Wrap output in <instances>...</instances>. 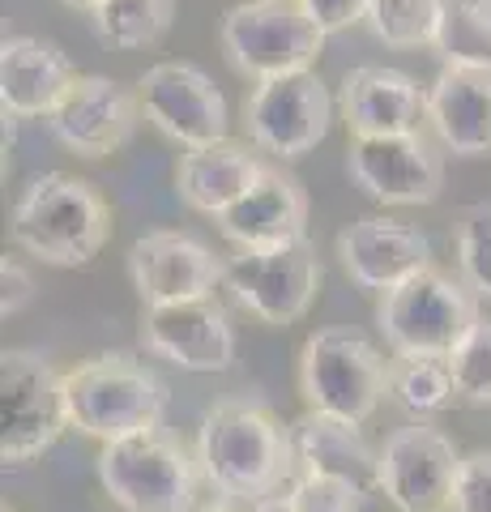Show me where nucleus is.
<instances>
[{"label": "nucleus", "instance_id": "obj_32", "mask_svg": "<svg viewBox=\"0 0 491 512\" xmlns=\"http://www.w3.org/2000/svg\"><path fill=\"white\" fill-rule=\"evenodd\" d=\"M304 13L325 30V35H338V30H351L355 22H368V0H299Z\"/></svg>", "mask_w": 491, "mask_h": 512}, {"label": "nucleus", "instance_id": "obj_29", "mask_svg": "<svg viewBox=\"0 0 491 512\" xmlns=\"http://www.w3.org/2000/svg\"><path fill=\"white\" fill-rule=\"evenodd\" d=\"M449 367H453L457 397L470 406L491 410V325L487 320H479V325L470 329V338L453 350Z\"/></svg>", "mask_w": 491, "mask_h": 512}, {"label": "nucleus", "instance_id": "obj_18", "mask_svg": "<svg viewBox=\"0 0 491 512\" xmlns=\"http://www.w3.org/2000/svg\"><path fill=\"white\" fill-rule=\"evenodd\" d=\"M338 256L355 286L385 295L432 265V244H427L423 231L406 227V222L359 218L338 235Z\"/></svg>", "mask_w": 491, "mask_h": 512}, {"label": "nucleus", "instance_id": "obj_1", "mask_svg": "<svg viewBox=\"0 0 491 512\" xmlns=\"http://www.w3.org/2000/svg\"><path fill=\"white\" fill-rule=\"evenodd\" d=\"M197 461L205 483L223 500L257 504L291 478L295 440L269 406L231 397V402H218L205 414L197 436Z\"/></svg>", "mask_w": 491, "mask_h": 512}, {"label": "nucleus", "instance_id": "obj_14", "mask_svg": "<svg viewBox=\"0 0 491 512\" xmlns=\"http://www.w3.org/2000/svg\"><path fill=\"white\" fill-rule=\"evenodd\" d=\"M141 342L150 355L176 363L184 372H227L235 359L227 312L214 295L141 308Z\"/></svg>", "mask_w": 491, "mask_h": 512}, {"label": "nucleus", "instance_id": "obj_7", "mask_svg": "<svg viewBox=\"0 0 491 512\" xmlns=\"http://www.w3.org/2000/svg\"><path fill=\"white\" fill-rule=\"evenodd\" d=\"M218 39L235 73L269 82L282 73L312 69L329 35L308 18L299 0H240L227 9Z\"/></svg>", "mask_w": 491, "mask_h": 512}, {"label": "nucleus", "instance_id": "obj_4", "mask_svg": "<svg viewBox=\"0 0 491 512\" xmlns=\"http://www.w3.org/2000/svg\"><path fill=\"white\" fill-rule=\"evenodd\" d=\"M376 320L393 355L449 359L479 325V295L466 286V278L427 265L423 274L380 295Z\"/></svg>", "mask_w": 491, "mask_h": 512}, {"label": "nucleus", "instance_id": "obj_6", "mask_svg": "<svg viewBox=\"0 0 491 512\" xmlns=\"http://www.w3.org/2000/svg\"><path fill=\"white\" fill-rule=\"evenodd\" d=\"M299 393L308 410L368 423L389 397V359L351 329L312 333L299 355Z\"/></svg>", "mask_w": 491, "mask_h": 512}, {"label": "nucleus", "instance_id": "obj_12", "mask_svg": "<svg viewBox=\"0 0 491 512\" xmlns=\"http://www.w3.org/2000/svg\"><path fill=\"white\" fill-rule=\"evenodd\" d=\"M457 448L427 423L398 427L380 448V491L398 512H453Z\"/></svg>", "mask_w": 491, "mask_h": 512}, {"label": "nucleus", "instance_id": "obj_3", "mask_svg": "<svg viewBox=\"0 0 491 512\" xmlns=\"http://www.w3.org/2000/svg\"><path fill=\"white\" fill-rule=\"evenodd\" d=\"M60 384H65L69 427L99 444L137 436V431L163 423L167 410L163 380L141 359L124 355V350H107V355H94L69 367Z\"/></svg>", "mask_w": 491, "mask_h": 512}, {"label": "nucleus", "instance_id": "obj_31", "mask_svg": "<svg viewBox=\"0 0 491 512\" xmlns=\"http://www.w3.org/2000/svg\"><path fill=\"white\" fill-rule=\"evenodd\" d=\"M453 512H491V453H470L457 466Z\"/></svg>", "mask_w": 491, "mask_h": 512}, {"label": "nucleus", "instance_id": "obj_23", "mask_svg": "<svg viewBox=\"0 0 491 512\" xmlns=\"http://www.w3.org/2000/svg\"><path fill=\"white\" fill-rule=\"evenodd\" d=\"M261 158L252 154L240 141H214V146H197L180 158L176 167V188H180V201L197 214H210L218 218L244 197V192L257 184L261 175Z\"/></svg>", "mask_w": 491, "mask_h": 512}, {"label": "nucleus", "instance_id": "obj_26", "mask_svg": "<svg viewBox=\"0 0 491 512\" xmlns=\"http://www.w3.org/2000/svg\"><path fill=\"white\" fill-rule=\"evenodd\" d=\"M389 397H398L406 410L415 414H436L453 406L457 384L449 359L436 355H398L389 363Z\"/></svg>", "mask_w": 491, "mask_h": 512}, {"label": "nucleus", "instance_id": "obj_16", "mask_svg": "<svg viewBox=\"0 0 491 512\" xmlns=\"http://www.w3.org/2000/svg\"><path fill=\"white\" fill-rule=\"evenodd\" d=\"M137 111H141V99L129 86L90 73L69 86V94L60 99L52 116H47V124H52V133L65 141L73 154L103 158V154H116L129 146V137L137 128Z\"/></svg>", "mask_w": 491, "mask_h": 512}, {"label": "nucleus", "instance_id": "obj_36", "mask_svg": "<svg viewBox=\"0 0 491 512\" xmlns=\"http://www.w3.org/2000/svg\"><path fill=\"white\" fill-rule=\"evenodd\" d=\"M193 512H231V508H193Z\"/></svg>", "mask_w": 491, "mask_h": 512}, {"label": "nucleus", "instance_id": "obj_28", "mask_svg": "<svg viewBox=\"0 0 491 512\" xmlns=\"http://www.w3.org/2000/svg\"><path fill=\"white\" fill-rule=\"evenodd\" d=\"M457 265L479 299H491V205H470L457 222Z\"/></svg>", "mask_w": 491, "mask_h": 512}, {"label": "nucleus", "instance_id": "obj_35", "mask_svg": "<svg viewBox=\"0 0 491 512\" xmlns=\"http://www.w3.org/2000/svg\"><path fill=\"white\" fill-rule=\"evenodd\" d=\"M60 5H69V9H82V13H94L103 5V0H60Z\"/></svg>", "mask_w": 491, "mask_h": 512}, {"label": "nucleus", "instance_id": "obj_13", "mask_svg": "<svg viewBox=\"0 0 491 512\" xmlns=\"http://www.w3.org/2000/svg\"><path fill=\"white\" fill-rule=\"evenodd\" d=\"M351 180L385 205H427L440 197L445 163L423 133L355 137L346 154Z\"/></svg>", "mask_w": 491, "mask_h": 512}, {"label": "nucleus", "instance_id": "obj_5", "mask_svg": "<svg viewBox=\"0 0 491 512\" xmlns=\"http://www.w3.org/2000/svg\"><path fill=\"white\" fill-rule=\"evenodd\" d=\"M99 483L124 512H193L197 461L163 427L103 444Z\"/></svg>", "mask_w": 491, "mask_h": 512}, {"label": "nucleus", "instance_id": "obj_34", "mask_svg": "<svg viewBox=\"0 0 491 512\" xmlns=\"http://www.w3.org/2000/svg\"><path fill=\"white\" fill-rule=\"evenodd\" d=\"M252 512H295V504H291V495H265V500H257L252 504Z\"/></svg>", "mask_w": 491, "mask_h": 512}, {"label": "nucleus", "instance_id": "obj_10", "mask_svg": "<svg viewBox=\"0 0 491 512\" xmlns=\"http://www.w3.org/2000/svg\"><path fill=\"white\" fill-rule=\"evenodd\" d=\"M223 282L235 291L244 308L274 329H287L304 320L321 291V261L308 239H295L287 248L269 252H240L223 265Z\"/></svg>", "mask_w": 491, "mask_h": 512}, {"label": "nucleus", "instance_id": "obj_11", "mask_svg": "<svg viewBox=\"0 0 491 512\" xmlns=\"http://www.w3.org/2000/svg\"><path fill=\"white\" fill-rule=\"evenodd\" d=\"M137 99L158 133H167L188 150L227 141V99L210 82V73H201L197 64L188 60L154 64V69L141 73Z\"/></svg>", "mask_w": 491, "mask_h": 512}, {"label": "nucleus", "instance_id": "obj_21", "mask_svg": "<svg viewBox=\"0 0 491 512\" xmlns=\"http://www.w3.org/2000/svg\"><path fill=\"white\" fill-rule=\"evenodd\" d=\"M73 82L77 69L56 43L18 35L0 47V103L13 116H52Z\"/></svg>", "mask_w": 491, "mask_h": 512}, {"label": "nucleus", "instance_id": "obj_25", "mask_svg": "<svg viewBox=\"0 0 491 512\" xmlns=\"http://www.w3.org/2000/svg\"><path fill=\"white\" fill-rule=\"evenodd\" d=\"M90 18L103 43L120 47V52H137V47H150L171 30L176 0H103Z\"/></svg>", "mask_w": 491, "mask_h": 512}, {"label": "nucleus", "instance_id": "obj_8", "mask_svg": "<svg viewBox=\"0 0 491 512\" xmlns=\"http://www.w3.org/2000/svg\"><path fill=\"white\" fill-rule=\"evenodd\" d=\"M69 427L60 372L35 350H9L0 363V457L9 466L43 457Z\"/></svg>", "mask_w": 491, "mask_h": 512}, {"label": "nucleus", "instance_id": "obj_24", "mask_svg": "<svg viewBox=\"0 0 491 512\" xmlns=\"http://www.w3.org/2000/svg\"><path fill=\"white\" fill-rule=\"evenodd\" d=\"M432 52L445 64L491 69V0H440Z\"/></svg>", "mask_w": 491, "mask_h": 512}, {"label": "nucleus", "instance_id": "obj_9", "mask_svg": "<svg viewBox=\"0 0 491 512\" xmlns=\"http://www.w3.org/2000/svg\"><path fill=\"white\" fill-rule=\"evenodd\" d=\"M329 120H334V99L312 69L257 82L244 103L248 141L274 158H304L316 150L329 133Z\"/></svg>", "mask_w": 491, "mask_h": 512}, {"label": "nucleus", "instance_id": "obj_33", "mask_svg": "<svg viewBox=\"0 0 491 512\" xmlns=\"http://www.w3.org/2000/svg\"><path fill=\"white\" fill-rule=\"evenodd\" d=\"M30 295H35V278L26 274V265L22 261H13V256H5L0 261V312L5 316H18Z\"/></svg>", "mask_w": 491, "mask_h": 512}, {"label": "nucleus", "instance_id": "obj_30", "mask_svg": "<svg viewBox=\"0 0 491 512\" xmlns=\"http://www.w3.org/2000/svg\"><path fill=\"white\" fill-rule=\"evenodd\" d=\"M291 504L295 512H359L363 508V487L346 483V478H329V474H299L291 483Z\"/></svg>", "mask_w": 491, "mask_h": 512}, {"label": "nucleus", "instance_id": "obj_22", "mask_svg": "<svg viewBox=\"0 0 491 512\" xmlns=\"http://www.w3.org/2000/svg\"><path fill=\"white\" fill-rule=\"evenodd\" d=\"M295 440V470L299 474H329L346 478L363 491L380 487V453L363 440L359 423L338 419V414L308 410L304 419L291 427Z\"/></svg>", "mask_w": 491, "mask_h": 512}, {"label": "nucleus", "instance_id": "obj_2", "mask_svg": "<svg viewBox=\"0 0 491 512\" xmlns=\"http://www.w3.org/2000/svg\"><path fill=\"white\" fill-rule=\"evenodd\" d=\"M112 235V210L94 184L65 171H47L30 184L9 218L13 248L43 265L77 269L90 265Z\"/></svg>", "mask_w": 491, "mask_h": 512}, {"label": "nucleus", "instance_id": "obj_17", "mask_svg": "<svg viewBox=\"0 0 491 512\" xmlns=\"http://www.w3.org/2000/svg\"><path fill=\"white\" fill-rule=\"evenodd\" d=\"M214 222H218V231H223V239H231L240 252L287 248L295 239H304L308 197H304V188H299L295 175L265 163L257 184H252L235 205H227Z\"/></svg>", "mask_w": 491, "mask_h": 512}, {"label": "nucleus", "instance_id": "obj_20", "mask_svg": "<svg viewBox=\"0 0 491 512\" xmlns=\"http://www.w3.org/2000/svg\"><path fill=\"white\" fill-rule=\"evenodd\" d=\"M342 120L351 137L419 133V124L427 120V90L398 69L359 64L342 82Z\"/></svg>", "mask_w": 491, "mask_h": 512}, {"label": "nucleus", "instance_id": "obj_27", "mask_svg": "<svg viewBox=\"0 0 491 512\" xmlns=\"http://www.w3.org/2000/svg\"><path fill=\"white\" fill-rule=\"evenodd\" d=\"M440 0H368V26L389 47H432Z\"/></svg>", "mask_w": 491, "mask_h": 512}, {"label": "nucleus", "instance_id": "obj_15", "mask_svg": "<svg viewBox=\"0 0 491 512\" xmlns=\"http://www.w3.org/2000/svg\"><path fill=\"white\" fill-rule=\"evenodd\" d=\"M129 278L141 308H158V303L214 295V286L223 282V265L193 235L150 231L129 248Z\"/></svg>", "mask_w": 491, "mask_h": 512}, {"label": "nucleus", "instance_id": "obj_19", "mask_svg": "<svg viewBox=\"0 0 491 512\" xmlns=\"http://www.w3.org/2000/svg\"><path fill=\"white\" fill-rule=\"evenodd\" d=\"M427 124L440 146L457 158L491 150V69L487 64H445L427 90Z\"/></svg>", "mask_w": 491, "mask_h": 512}]
</instances>
